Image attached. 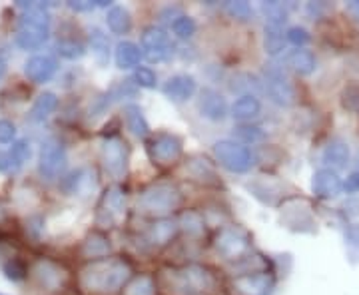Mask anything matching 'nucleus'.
Listing matches in <instances>:
<instances>
[{
  "label": "nucleus",
  "instance_id": "obj_8",
  "mask_svg": "<svg viewBox=\"0 0 359 295\" xmlns=\"http://www.w3.org/2000/svg\"><path fill=\"white\" fill-rule=\"evenodd\" d=\"M100 158H102V166L106 174L114 180H124L128 174V144L112 136L102 142V150H100Z\"/></svg>",
  "mask_w": 359,
  "mask_h": 295
},
{
  "label": "nucleus",
  "instance_id": "obj_26",
  "mask_svg": "<svg viewBox=\"0 0 359 295\" xmlns=\"http://www.w3.org/2000/svg\"><path fill=\"white\" fill-rule=\"evenodd\" d=\"M287 66L299 76H309L316 70V56L313 52L306 48H297L287 56Z\"/></svg>",
  "mask_w": 359,
  "mask_h": 295
},
{
  "label": "nucleus",
  "instance_id": "obj_22",
  "mask_svg": "<svg viewBox=\"0 0 359 295\" xmlns=\"http://www.w3.org/2000/svg\"><path fill=\"white\" fill-rule=\"evenodd\" d=\"M321 160L323 164L330 167V170H339V167H346L347 162H349V146H347L344 140H332L323 154H321Z\"/></svg>",
  "mask_w": 359,
  "mask_h": 295
},
{
  "label": "nucleus",
  "instance_id": "obj_5",
  "mask_svg": "<svg viewBox=\"0 0 359 295\" xmlns=\"http://www.w3.org/2000/svg\"><path fill=\"white\" fill-rule=\"evenodd\" d=\"M214 156L219 162V166L226 167L231 174H245L256 164V158L252 154V150L236 140L216 142L214 144Z\"/></svg>",
  "mask_w": 359,
  "mask_h": 295
},
{
  "label": "nucleus",
  "instance_id": "obj_10",
  "mask_svg": "<svg viewBox=\"0 0 359 295\" xmlns=\"http://www.w3.org/2000/svg\"><path fill=\"white\" fill-rule=\"evenodd\" d=\"M264 84L269 100L282 108H287L295 102V88L287 74L278 64H268L264 70Z\"/></svg>",
  "mask_w": 359,
  "mask_h": 295
},
{
  "label": "nucleus",
  "instance_id": "obj_30",
  "mask_svg": "<svg viewBox=\"0 0 359 295\" xmlns=\"http://www.w3.org/2000/svg\"><path fill=\"white\" fill-rule=\"evenodd\" d=\"M186 172L190 174V178L196 181H202V184H216V172L214 167L208 164V160H198L194 158L192 162L186 166Z\"/></svg>",
  "mask_w": 359,
  "mask_h": 295
},
{
  "label": "nucleus",
  "instance_id": "obj_18",
  "mask_svg": "<svg viewBox=\"0 0 359 295\" xmlns=\"http://www.w3.org/2000/svg\"><path fill=\"white\" fill-rule=\"evenodd\" d=\"M162 90L166 94V98H170L172 102H188L196 94V90H198V84L188 74H176V76L168 78V82L164 84Z\"/></svg>",
  "mask_w": 359,
  "mask_h": 295
},
{
  "label": "nucleus",
  "instance_id": "obj_31",
  "mask_svg": "<svg viewBox=\"0 0 359 295\" xmlns=\"http://www.w3.org/2000/svg\"><path fill=\"white\" fill-rule=\"evenodd\" d=\"M124 295H156V280L150 275H136L126 283Z\"/></svg>",
  "mask_w": 359,
  "mask_h": 295
},
{
  "label": "nucleus",
  "instance_id": "obj_14",
  "mask_svg": "<svg viewBox=\"0 0 359 295\" xmlns=\"http://www.w3.org/2000/svg\"><path fill=\"white\" fill-rule=\"evenodd\" d=\"M32 277H34V282H36L40 289L58 291V289L65 287L66 271L50 259H40L32 268Z\"/></svg>",
  "mask_w": 359,
  "mask_h": 295
},
{
  "label": "nucleus",
  "instance_id": "obj_32",
  "mask_svg": "<svg viewBox=\"0 0 359 295\" xmlns=\"http://www.w3.org/2000/svg\"><path fill=\"white\" fill-rule=\"evenodd\" d=\"M290 11H292V4H283V2H262V13L266 16V20L271 22V25H283Z\"/></svg>",
  "mask_w": 359,
  "mask_h": 295
},
{
  "label": "nucleus",
  "instance_id": "obj_45",
  "mask_svg": "<svg viewBox=\"0 0 359 295\" xmlns=\"http://www.w3.org/2000/svg\"><path fill=\"white\" fill-rule=\"evenodd\" d=\"M346 240L351 247H359V224H353V226L346 231Z\"/></svg>",
  "mask_w": 359,
  "mask_h": 295
},
{
  "label": "nucleus",
  "instance_id": "obj_37",
  "mask_svg": "<svg viewBox=\"0 0 359 295\" xmlns=\"http://www.w3.org/2000/svg\"><path fill=\"white\" fill-rule=\"evenodd\" d=\"M172 30H174V34L178 36V39H192L194 34H196V22H194V18L190 16H186V14H182L178 20L172 25Z\"/></svg>",
  "mask_w": 359,
  "mask_h": 295
},
{
  "label": "nucleus",
  "instance_id": "obj_25",
  "mask_svg": "<svg viewBox=\"0 0 359 295\" xmlns=\"http://www.w3.org/2000/svg\"><path fill=\"white\" fill-rule=\"evenodd\" d=\"M56 108H58V96L54 92H44L32 104V108H30V120L32 122H44V120H48L54 114Z\"/></svg>",
  "mask_w": 359,
  "mask_h": 295
},
{
  "label": "nucleus",
  "instance_id": "obj_7",
  "mask_svg": "<svg viewBox=\"0 0 359 295\" xmlns=\"http://www.w3.org/2000/svg\"><path fill=\"white\" fill-rule=\"evenodd\" d=\"M146 150H148V156L156 166H172L184 154V142L176 134L160 132V134L152 136Z\"/></svg>",
  "mask_w": 359,
  "mask_h": 295
},
{
  "label": "nucleus",
  "instance_id": "obj_12",
  "mask_svg": "<svg viewBox=\"0 0 359 295\" xmlns=\"http://www.w3.org/2000/svg\"><path fill=\"white\" fill-rule=\"evenodd\" d=\"M142 48L150 62H162L172 56V40L164 28L160 26H148L142 32Z\"/></svg>",
  "mask_w": 359,
  "mask_h": 295
},
{
  "label": "nucleus",
  "instance_id": "obj_34",
  "mask_svg": "<svg viewBox=\"0 0 359 295\" xmlns=\"http://www.w3.org/2000/svg\"><path fill=\"white\" fill-rule=\"evenodd\" d=\"M132 82H134L136 86H140V88L152 90V88H156V84H158V78H156L154 70H150V68H146V66H140V68L134 70Z\"/></svg>",
  "mask_w": 359,
  "mask_h": 295
},
{
  "label": "nucleus",
  "instance_id": "obj_36",
  "mask_svg": "<svg viewBox=\"0 0 359 295\" xmlns=\"http://www.w3.org/2000/svg\"><path fill=\"white\" fill-rule=\"evenodd\" d=\"M204 218H202L198 212H186V214L182 216V228L188 231V233H192V235L204 233Z\"/></svg>",
  "mask_w": 359,
  "mask_h": 295
},
{
  "label": "nucleus",
  "instance_id": "obj_24",
  "mask_svg": "<svg viewBox=\"0 0 359 295\" xmlns=\"http://www.w3.org/2000/svg\"><path fill=\"white\" fill-rule=\"evenodd\" d=\"M140 58H142L140 48H138L134 42H130V40H124V42H120V44L116 46L114 60H116V64H118V68H122V70L136 68V66L140 64Z\"/></svg>",
  "mask_w": 359,
  "mask_h": 295
},
{
  "label": "nucleus",
  "instance_id": "obj_44",
  "mask_svg": "<svg viewBox=\"0 0 359 295\" xmlns=\"http://www.w3.org/2000/svg\"><path fill=\"white\" fill-rule=\"evenodd\" d=\"M68 6L76 13H88V11H94L98 4L96 2H90V0H80V2H68Z\"/></svg>",
  "mask_w": 359,
  "mask_h": 295
},
{
  "label": "nucleus",
  "instance_id": "obj_46",
  "mask_svg": "<svg viewBox=\"0 0 359 295\" xmlns=\"http://www.w3.org/2000/svg\"><path fill=\"white\" fill-rule=\"evenodd\" d=\"M344 190L349 193L359 192V172H353V174L347 178L346 184H344Z\"/></svg>",
  "mask_w": 359,
  "mask_h": 295
},
{
  "label": "nucleus",
  "instance_id": "obj_49",
  "mask_svg": "<svg viewBox=\"0 0 359 295\" xmlns=\"http://www.w3.org/2000/svg\"><path fill=\"white\" fill-rule=\"evenodd\" d=\"M0 295H6V294H0Z\"/></svg>",
  "mask_w": 359,
  "mask_h": 295
},
{
  "label": "nucleus",
  "instance_id": "obj_13",
  "mask_svg": "<svg viewBox=\"0 0 359 295\" xmlns=\"http://www.w3.org/2000/svg\"><path fill=\"white\" fill-rule=\"evenodd\" d=\"M66 167V150L58 140H48L40 150L39 170L46 180H56Z\"/></svg>",
  "mask_w": 359,
  "mask_h": 295
},
{
  "label": "nucleus",
  "instance_id": "obj_9",
  "mask_svg": "<svg viewBox=\"0 0 359 295\" xmlns=\"http://www.w3.org/2000/svg\"><path fill=\"white\" fill-rule=\"evenodd\" d=\"M124 210H126V193L118 186H110L100 195L96 205V224L100 228H114L124 216Z\"/></svg>",
  "mask_w": 359,
  "mask_h": 295
},
{
  "label": "nucleus",
  "instance_id": "obj_16",
  "mask_svg": "<svg viewBox=\"0 0 359 295\" xmlns=\"http://www.w3.org/2000/svg\"><path fill=\"white\" fill-rule=\"evenodd\" d=\"M198 108H200V114L204 116L205 120H212V122H222L228 118V102L226 98L214 88H204L200 92V100H198Z\"/></svg>",
  "mask_w": 359,
  "mask_h": 295
},
{
  "label": "nucleus",
  "instance_id": "obj_15",
  "mask_svg": "<svg viewBox=\"0 0 359 295\" xmlns=\"http://www.w3.org/2000/svg\"><path fill=\"white\" fill-rule=\"evenodd\" d=\"M58 70V60L52 54H34L25 64V74L34 84L50 82Z\"/></svg>",
  "mask_w": 359,
  "mask_h": 295
},
{
  "label": "nucleus",
  "instance_id": "obj_43",
  "mask_svg": "<svg viewBox=\"0 0 359 295\" xmlns=\"http://www.w3.org/2000/svg\"><path fill=\"white\" fill-rule=\"evenodd\" d=\"M16 136V126L11 120H0V144H11Z\"/></svg>",
  "mask_w": 359,
  "mask_h": 295
},
{
  "label": "nucleus",
  "instance_id": "obj_42",
  "mask_svg": "<svg viewBox=\"0 0 359 295\" xmlns=\"http://www.w3.org/2000/svg\"><path fill=\"white\" fill-rule=\"evenodd\" d=\"M341 102H344V108H347V110L359 112V84L347 86L344 94H341Z\"/></svg>",
  "mask_w": 359,
  "mask_h": 295
},
{
  "label": "nucleus",
  "instance_id": "obj_48",
  "mask_svg": "<svg viewBox=\"0 0 359 295\" xmlns=\"http://www.w3.org/2000/svg\"><path fill=\"white\" fill-rule=\"evenodd\" d=\"M6 70H8V62H6V58L0 54V80L6 76Z\"/></svg>",
  "mask_w": 359,
  "mask_h": 295
},
{
  "label": "nucleus",
  "instance_id": "obj_3",
  "mask_svg": "<svg viewBox=\"0 0 359 295\" xmlns=\"http://www.w3.org/2000/svg\"><path fill=\"white\" fill-rule=\"evenodd\" d=\"M182 204V193L170 181H158L146 188L138 198V210L146 216L154 218H166L174 210H178Z\"/></svg>",
  "mask_w": 359,
  "mask_h": 295
},
{
  "label": "nucleus",
  "instance_id": "obj_39",
  "mask_svg": "<svg viewBox=\"0 0 359 295\" xmlns=\"http://www.w3.org/2000/svg\"><path fill=\"white\" fill-rule=\"evenodd\" d=\"M11 156L14 158V162H16V166L20 167L25 162L30 160V156H32V148H30V142L28 140H18L13 144V150H11Z\"/></svg>",
  "mask_w": 359,
  "mask_h": 295
},
{
  "label": "nucleus",
  "instance_id": "obj_19",
  "mask_svg": "<svg viewBox=\"0 0 359 295\" xmlns=\"http://www.w3.org/2000/svg\"><path fill=\"white\" fill-rule=\"evenodd\" d=\"M176 233H178V224L176 221L168 218L158 219L146 231V242L152 247H164L176 238Z\"/></svg>",
  "mask_w": 359,
  "mask_h": 295
},
{
  "label": "nucleus",
  "instance_id": "obj_28",
  "mask_svg": "<svg viewBox=\"0 0 359 295\" xmlns=\"http://www.w3.org/2000/svg\"><path fill=\"white\" fill-rule=\"evenodd\" d=\"M90 48H92V54H94L98 64H108V60H110V42H108V36L104 34L100 28H94L90 32Z\"/></svg>",
  "mask_w": 359,
  "mask_h": 295
},
{
  "label": "nucleus",
  "instance_id": "obj_35",
  "mask_svg": "<svg viewBox=\"0 0 359 295\" xmlns=\"http://www.w3.org/2000/svg\"><path fill=\"white\" fill-rule=\"evenodd\" d=\"M236 138L245 142V144H256V142H262L266 138V132L257 126H252V124H242L236 128Z\"/></svg>",
  "mask_w": 359,
  "mask_h": 295
},
{
  "label": "nucleus",
  "instance_id": "obj_47",
  "mask_svg": "<svg viewBox=\"0 0 359 295\" xmlns=\"http://www.w3.org/2000/svg\"><path fill=\"white\" fill-rule=\"evenodd\" d=\"M347 11H349V13L353 14V16L359 20V0H355V2H349V4H347Z\"/></svg>",
  "mask_w": 359,
  "mask_h": 295
},
{
  "label": "nucleus",
  "instance_id": "obj_40",
  "mask_svg": "<svg viewBox=\"0 0 359 295\" xmlns=\"http://www.w3.org/2000/svg\"><path fill=\"white\" fill-rule=\"evenodd\" d=\"M285 40H287L290 44L297 46V48H304L309 40H311V36H309V32L306 28H302V26H292V28H287V32H285Z\"/></svg>",
  "mask_w": 359,
  "mask_h": 295
},
{
  "label": "nucleus",
  "instance_id": "obj_27",
  "mask_svg": "<svg viewBox=\"0 0 359 295\" xmlns=\"http://www.w3.org/2000/svg\"><path fill=\"white\" fill-rule=\"evenodd\" d=\"M106 25L114 34H128L132 28V16L124 6H112L106 14Z\"/></svg>",
  "mask_w": 359,
  "mask_h": 295
},
{
  "label": "nucleus",
  "instance_id": "obj_2",
  "mask_svg": "<svg viewBox=\"0 0 359 295\" xmlns=\"http://www.w3.org/2000/svg\"><path fill=\"white\" fill-rule=\"evenodd\" d=\"M162 282L170 295H198L214 287L212 273L202 266H186L162 271Z\"/></svg>",
  "mask_w": 359,
  "mask_h": 295
},
{
  "label": "nucleus",
  "instance_id": "obj_33",
  "mask_svg": "<svg viewBox=\"0 0 359 295\" xmlns=\"http://www.w3.org/2000/svg\"><path fill=\"white\" fill-rule=\"evenodd\" d=\"M56 50H58V54H60L62 58H66V60H76V58H82V56L86 54V46H84L80 40L62 39L58 40Z\"/></svg>",
  "mask_w": 359,
  "mask_h": 295
},
{
  "label": "nucleus",
  "instance_id": "obj_6",
  "mask_svg": "<svg viewBox=\"0 0 359 295\" xmlns=\"http://www.w3.org/2000/svg\"><path fill=\"white\" fill-rule=\"evenodd\" d=\"M214 247L228 261H236L248 256V252L252 249V233L242 228V226H226L218 231Z\"/></svg>",
  "mask_w": 359,
  "mask_h": 295
},
{
  "label": "nucleus",
  "instance_id": "obj_17",
  "mask_svg": "<svg viewBox=\"0 0 359 295\" xmlns=\"http://www.w3.org/2000/svg\"><path fill=\"white\" fill-rule=\"evenodd\" d=\"M341 190H344V184L335 170L323 167L320 172H316L311 178V192L320 200H334L341 193Z\"/></svg>",
  "mask_w": 359,
  "mask_h": 295
},
{
  "label": "nucleus",
  "instance_id": "obj_38",
  "mask_svg": "<svg viewBox=\"0 0 359 295\" xmlns=\"http://www.w3.org/2000/svg\"><path fill=\"white\" fill-rule=\"evenodd\" d=\"M226 13L230 14L231 18H236V20H250L252 18V6L244 2V0H236V2H228L226 4Z\"/></svg>",
  "mask_w": 359,
  "mask_h": 295
},
{
  "label": "nucleus",
  "instance_id": "obj_41",
  "mask_svg": "<svg viewBox=\"0 0 359 295\" xmlns=\"http://www.w3.org/2000/svg\"><path fill=\"white\" fill-rule=\"evenodd\" d=\"M4 273L13 282H22L26 277V273H28V270H26V266L20 259H11L8 263H4Z\"/></svg>",
  "mask_w": 359,
  "mask_h": 295
},
{
  "label": "nucleus",
  "instance_id": "obj_11",
  "mask_svg": "<svg viewBox=\"0 0 359 295\" xmlns=\"http://www.w3.org/2000/svg\"><path fill=\"white\" fill-rule=\"evenodd\" d=\"M276 287V277L269 271H250L236 275L228 285L230 295H271Z\"/></svg>",
  "mask_w": 359,
  "mask_h": 295
},
{
  "label": "nucleus",
  "instance_id": "obj_23",
  "mask_svg": "<svg viewBox=\"0 0 359 295\" xmlns=\"http://www.w3.org/2000/svg\"><path fill=\"white\" fill-rule=\"evenodd\" d=\"M124 120L128 130L136 136V138H146L150 134V126L148 120L142 114V108L138 104H126L124 106Z\"/></svg>",
  "mask_w": 359,
  "mask_h": 295
},
{
  "label": "nucleus",
  "instance_id": "obj_1",
  "mask_svg": "<svg viewBox=\"0 0 359 295\" xmlns=\"http://www.w3.org/2000/svg\"><path fill=\"white\" fill-rule=\"evenodd\" d=\"M130 280H132V266L126 259L106 257L86 263L80 270L78 285L88 295H110L126 287Z\"/></svg>",
  "mask_w": 359,
  "mask_h": 295
},
{
  "label": "nucleus",
  "instance_id": "obj_21",
  "mask_svg": "<svg viewBox=\"0 0 359 295\" xmlns=\"http://www.w3.org/2000/svg\"><path fill=\"white\" fill-rule=\"evenodd\" d=\"M231 116L238 122H252L262 114V102L257 100L254 94H242L236 102L231 104Z\"/></svg>",
  "mask_w": 359,
  "mask_h": 295
},
{
  "label": "nucleus",
  "instance_id": "obj_4",
  "mask_svg": "<svg viewBox=\"0 0 359 295\" xmlns=\"http://www.w3.org/2000/svg\"><path fill=\"white\" fill-rule=\"evenodd\" d=\"M50 36V14L46 11H30L18 18L16 44L22 50H39Z\"/></svg>",
  "mask_w": 359,
  "mask_h": 295
},
{
  "label": "nucleus",
  "instance_id": "obj_29",
  "mask_svg": "<svg viewBox=\"0 0 359 295\" xmlns=\"http://www.w3.org/2000/svg\"><path fill=\"white\" fill-rule=\"evenodd\" d=\"M283 25H266V34H264V48L269 56H278L283 50Z\"/></svg>",
  "mask_w": 359,
  "mask_h": 295
},
{
  "label": "nucleus",
  "instance_id": "obj_20",
  "mask_svg": "<svg viewBox=\"0 0 359 295\" xmlns=\"http://www.w3.org/2000/svg\"><path fill=\"white\" fill-rule=\"evenodd\" d=\"M112 252L110 240L104 235L102 231H92L88 238L82 244V256L90 259V261H98V259H106Z\"/></svg>",
  "mask_w": 359,
  "mask_h": 295
}]
</instances>
